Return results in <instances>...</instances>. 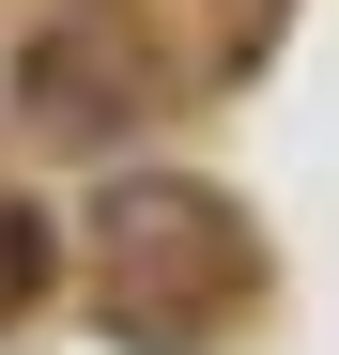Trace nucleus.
Masks as SVG:
<instances>
[{"label":"nucleus","instance_id":"1","mask_svg":"<svg viewBox=\"0 0 339 355\" xmlns=\"http://www.w3.org/2000/svg\"><path fill=\"white\" fill-rule=\"evenodd\" d=\"M31 278H46V232H31L16 201H0V309H16V293H31Z\"/></svg>","mask_w":339,"mask_h":355}]
</instances>
